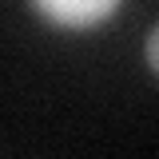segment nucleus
Listing matches in <instances>:
<instances>
[{"label":"nucleus","instance_id":"nucleus-1","mask_svg":"<svg viewBox=\"0 0 159 159\" xmlns=\"http://www.w3.org/2000/svg\"><path fill=\"white\" fill-rule=\"evenodd\" d=\"M40 16H48L60 28H92L119 8V0H32Z\"/></svg>","mask_w":159,"mask_h":159},{"label":"nucleus","instance_id":"nucleus-2","mask_svg":"<svg viewBox=\"0 0 159 159\" xmlns=\"http://www.w3.org/2000/svg\"><path fill=\"white\" fill-rule=\"evenodd\" d=\"M143 60L151 64V72L159 76V24L147 32V44H143Z\"/></svg>","mask_w":159,"mask_h":159}]
</instances>
